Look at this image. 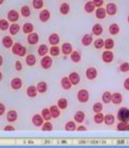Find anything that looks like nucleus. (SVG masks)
Instances as JSON below:
<instances>
[{
	"mask_svg": "<svg viewBox=\"0 0 129 148\" xmlns=\"http://www.w3.org/2000/svg\"><path fill=\"white\" fill-rule=\"evenodd\" d=\"M12 53L14 55H16L18 56H20V57H23L27 53V49L22 44L16 42V43L14 44V45L12 47Z\"/></svg>",
	"mask_w": 129,
	"mask_h": 148,
	"instance_id": "f257e3e1",
	"label": "nucleus"
},
{
	"mask_svg": "<svg viewBox=\"0 0 129 148\" xmlns=\"http://www.w3.org/2000/svg\"><path fill=\"white\" fill-rule=\"evenodd\" d=\"M117 119L119 121H129V109L127 108H121L117 112Z\"/></svg>",
	"mask_w": 129,
	"mask_h": 148,
	"instance_id": "f03ea898",
	"label": "nucleus"
},
{
	"mask_svg": "<svg viewBox=\"0 0 129 148\" xmlns=\"http://www.w3.org/2000/svg\"><path fill=\"white\" fill-rule=\"evenodd\" d=\"M77 100L81 103H86L89 99V92L87 90L81 89L77 92Z\"/></svg>",
	"mask_w": 129,
	"mask_h": 148,
	"instance_id": "7ed1b4c3",
	"label": "nucleus"
},
{
	"mask_svg": "<svg viewBox=\"0 0 129 148\" xmlns=\"http://www.w3.org/2000/svg\"><path fill=\"white\" fill-rule=\"evenodd\" d=\"M52 65V59L49 56H44L41 60V66L43 69L48 70L50 69Z\"/></svg>",
	"mask_w": 129,
	"mask_h": 148,
	"instance_id": "20e7f679",
	"label": "nucleus"
},
{
	"mask_svg": "<svg viewBox=\"0 0 129 148\" xmlns=\"http://www.w3.org/2000/svg\"><path fill=\"white\" fill-rule=\"evenodd\" d=\"M86 76L89 80H94L97 76V71L95 67H89L86 71Z\"/></svg>",
	"mask_w": 129,
	"mask_h": 148,
	"instance_id": "39448f33",
	"label": "nucleus"
},
{
	"mask_svg": "<svg viewBox=\"0 0 129 148\" xmlns=\"http://www.w3.org/2000/svg\"><path fill=\"white\" fill-rule=\"evenodd\" d=\"M27 40L29 45H36L39 41V34H36V33H31V34H28Z\"/></svg>",
	"mask_w": 129,
	"mask_h": 148,
	"instance_id": "423d86ee",
	"label": "nucleus"
},
{
	"mask_svg": "<svg viewBox=\"0 0 129 148\" xmlns=\"http://www.w3.org/2000/svg\"><path fill=\"white\" fill-rule=\"evenodd\" d=\"M102 59L104 62L111 63L114 59V53L109 50L104 51L102 54Z\"/></svg>",
	"mask_w": 129,
	"mask_h": 148,
	"instance_id": "0eeeda50",
	"label": "nucleus"
},
{
	"mask_svg": "<svg viewBox=\"0 0 129 148\" xmlns=\"http://www.w3.org/2000/svg\"><path fill=\"white\" fill-rule=\"evenodd\" d=\"M10 86H11L12 89L17 90L22 88V80L18 77L14 78L10 82Z\"/></svg>",
	"mask_w": 129,
	"mask_h": 148,
	"instance_id": "6e6552de",
	"label": "nucleus"
},
{
	"mask_svg": "<svg viewBox=\"0 0 129 148\" xmlns=\"http://www.w3.org/2000/svg\"><path fill=\"white\" fill-rule=\"evenodd\" d=\"M32 123L35 127H41L44 124V119L40 114H35L32 118Z\"/></svg>",
	"mask_w": 129,
	"mask_h": 148,
	"instance_id": "1a4fd4ad",
	"label": "nucleus"
},
{
	"mask_svg": "<svg viewBox=\"0 0 129 148\" xmlns=\"http://www.w3.org/2000/svg\"><path fill=\"white\" fill-rule=\"evenodd\" d=\"M106 13H107L108 15L114 16L117 14V5H116V4L111 2V3L107 4V5H106Z\"/></svg>",
	"mask_w": 129,
	"mask_h": 148,
	"instance_id": "9d476101",
	"label": "nucleus"
},
{
	"mask_svg": "<svg viewBox=\"0 0 129 148\" xmlns=\"http://www.w3.org/2000/svg\"><path fill=\"white\" fill-rule=\"evenodd\" d=\"M68 77H69L72 85H77V84L80 83V81H81V77L79 76V74L76 72L71 73Z\"/></svg>",
	"mask_w": 129,
	"mask_h": 148,
	"instance_id": "9b49d317",
	"label": "nucleus"
},
{
	"mask_svg": "<svg viewBox=\"0 0 129 148\" xmlns=\"http://www.w3.org/2000/svg\"><path fill=\"white\" fill-rule=\"evenodd\" d=\"M7 18L11 22H16L19 18V14L15 10H10L7 14Z\"/></svg>",
	"mask_w": 129,
	"mask_h": 148,
	"instance_id": "f8f14e48",
	"label": "nucleus"
},
{
	"mask_svg": "<svg viewBox=\"0 0 129 148\" xmlns=\"http://www.w3.org/2000/svg\"><path fill=\"white\" fill-rule=\"evenodd\" d=\"M61 51L63 54L66 56L70 55L72 52V46L69 42H66L64 43L61 46Z\"/></svg>",
	"mask_w": 129,
	"mask_h": 148,
	"instance_id": "ddd939ff",
	"label": "nucleus"
},
{
	"mask_svg": "<svg viewBox=\"0 0 129 148\" xmlns=\"http://www.w3.org/2000/svg\"><path fill=\"white\" fill-rule=\"evenodd\" d=\"M50 18V13L47 9L42 10L39 14V18L42 22H47Z\"/></svg>",
	"mask_w": 129,
	"mask_h": 148,
	"instance_id": "4468645a",
	"label": "nucleus"
},
{
	"mask_svg": "<svg viewBox=\"0 0 129 148\" xmlns=\"http://www.w3.org/2000/svg\"><path fill=\"white\" fill-rule=\"evenodd\" d=\"M2 45L5 47V48H10L14 45V41L11 39V37L9 36H6L3 37V39H2Z\"/></svg>",
	"mask_w": 129,
	"mask_h": 148,
	"instance_id": "2eb2a0df",
	"label": "nucleus"
},
{
	"mask_svg": "<svg viewBox=\"0 0 129 148\" xmlns=\"http://www.w3.org/2000/svg\"><path fill=\"white\" fill-rule=\"evenodd\" d=\"M18 119V113L14 110H9L7 113V120L9 122H14Z\"/></svg>",
	"mask_w": 129,
	"mask_h": 148,
	"instance_id": "dca6fc26",
	"label": "nucleus"
},
{
	"mask_svg": "<svg viewBox=\"0 0 129 148\" xmlns=\"http://www.w3.org/2000/svg\"><path fill=\"white\" fill-rule=\"evenodd\" d=\"M60 108L58 107V105H52L50 108V111L51 116L52 118L57 119L60 116Z\"/></svg>",
	"mask_w": 129,
	"mask_h": 148,
	"instance_id": "f3484780",
	"label": "nucleus"
},
{
	"mask_svg": "<svg viewBox=\"0 0 129 148\" xmlns=\"http://www.w3.org/2000/svg\"><path fill=\"white\" fill-rule=\"evenodd\" d=\"M60 84H61L63 89L66 90L70 89L72 85L69 77H63L60 80Z\"/></svg>",
	"mask_w": 129,
	"mask_h": 148,
	"instance_id": "a211bd4d",
	"label": "nucleus"
},
{
	"mask_svg": "<svg viewBox=\"0 0 129 148\" xmlns=\"http://www.w3.org/2000/svg\"><path fill=\"white\" fill-rule=\"evenodd\" d=\"M38 90L37 88L34 85H30L29 86L27 89V95L28 97L30 98H35L37 96L38 94Z\"/></svg>",
	"mask_w": 129,
	"mask_h": 148,
	"instance_id": "6ab92c4d",
	"label": "nucleus"
},
{
	"mask_svg": "<svg viewBox=\"0 0 129 148\" xmlns=\"http://www.w3.org/2000/svg\"><path fill=\"white\" fill-rule=\"evenodd\" d=\"M93 42V37L91 34H85L81 39L82 45L85 47H88Z\"/></svg>",
	"mask_w": 129,
	"mask_h": 148,
	"instance_id": "aec40b11",
	"label": "nucleus"
},
{
	"mask_svg": "<svg viewBox=\"0 0 129 148\" xmlns=\"http://www.w3.org/2000/svg\"><path fill=\"white\" fill-rule=\"evenodd\" d=\"M49 42L50 44L52 46L53 45H57L60 42V37H59L58 34H52L50 36H49Z\"/></svg>",
	"mask_w": 129,
	"mask_h": 148,
	"instance_id": "412c9836",
	"label": "nucleus"
},
{
	"mask_svg": "<svg viewBox=\"0 0 129 148\" xmlns=\"http://www.w3.org/2000/svg\"><path fill=\"white\" fill-rule=\"evenodd\" d=\"M74 119L77 123L81 124V123L84 122V119H85V113L81 110L77 111L74 116Z\"/></svg>",
	"mask_w": 129,
	"mask_h": 148,
	"instance_id": "4be33fe9",
	"label": "nucleus"
},
{
	"mask_svg": "<svg viewBox=\"0 0 129 148\" xmlns=\"http://www.w3.org/2000/svg\"><path fill=\"white\" fill-rule=\"evenodd\" d=\"M106 14H107V13H106V9L102 7L97 8V9L95 11L96 17L97 18H99V19H103V18H106Z\"/></svg>",
	"mask_w": 129,
	"mask_h": 148,
	"instance_id": "5701e85b",
	"label": "nucleus"
},
{
	"mask_svg": "<svg viewBox=\"0 0 129 148\" xmlns=\"http://www.w3.org/2000/svg\"><path fill=\"white\" fill-rule=\"evenodd\" d=\"M122 101V96L119 92H114L111 96V102L114 104H119Z\"/></svg>",
	"mask_w": 129,
	"mask_h": 148,
	"instance_id": "b1692460",
	"label": "nucleus"
},
{
	"mask_svg": "<svg viewBox=\"0 0 129 148\" xmlns=\"http://www.w3.org/2000/svg\"><path fill=\"white\" fill-rule=\"evenodd\" d=\"M84 10L88 14H92L95 10V5L92 1H89L84 5Z\"/></svg>",
	"mask_w": 129,
	"mask_h": 148,
	"instance_id": "393cba45",
	"label": "nucleus"
},
{
	"mask_svg": "<svg viewBox=\"0 0 129 148\" xmlns=\"http://www.w3.org/2000/svg\"><path fill=\"white\" fill-rule=\"evenodd\" d=\"M26 64H27L30 67H32V66H34L36 63V58H35V56L33 54H29L26 56Z\"/></svg>",
	"mask_w": 129,
	"mask_h": 148,
	"instance_id": "a878e982",
	"label": "nucleus"
},
{
	"mask_svg": "<svg viewBox=\"0 0 129 148\" xmlns=\"http://www.w3.org/2000/svg\"><path fill=\"white\" fill-rule=\"evenodd\" d=\"M22 30H23V32L25 34H30L31 33H33V31L34 26L32 23L27 22V23H25L23 25Z\"/></svg>",
	"mask_w": 129,
	"mask_h": 148,
	"instance_id": "bb28decb",
	"label": "nucleus"
},
{
	"mask_svg": "<svg viewBox=\"0 0 129 148\" xmlns=\"http://www.w3.org/2000/svg\"><path fill=\"white\" fill-rule=\"evenodd\" d=\"M92 33L95 36H100L103 32V28L100 24H95L93 27H92Z\"/></svg>",
	"mask_w": 129,
	"mask_h": 148,
	"instance_id": "cd10ccee",
	"label": "nucleus"
},
{
	"mask_svg": "<svg viewBox=\"0 0 129 148\" xmlns=\"http://www.w3.org/2000/svg\"><path fill=\"white\" fill-rule=\"evenodd\" d=\"M36 88L39 93H44L47 90V84L45 82H39L37 84Z\"/></svg>",
	"mask_w": 129,
	"mask_h": 148,
	"instance_id": "c85d7f7f",
	"label": "nucleus"
},
{
	"mask_svg": "<svg viewBox=\"0 0 129 148\" xmlns=\"http://www.w3.org/2000/svg\"><path fill=\"white\" fill-rule=\"evenodd\" d=\"M117 129L119 131H129V124L126 121H120L118 123Z\"/></svg>",
	"mask_w": 129,
	"mask_h": 148,
	"instance_id": "c756f323",
	"label": "nucleus"
},
{
	"mask_svg": "<svg viewBox=\"0 0 129 148\" xmlns=\"http://www.w3.org/2000/svg\"><path fill=\"white\" fill-rule=\"evenodd\" d=\"M109 34H110L111 35H117V34L119 32V25L116 23L111 24V25L109 26Z\"/></svg>",
	"mask_w": 129,
	"mask_h": 148,
	"instance_id": "7c9ffc66",
	"label": "nucleus"
},
{
	"mask_svg": "<svg viewBox=\"0 0 129 148\" xmlns=\"http://www.w3.org/2000/svg\"><path fill=\"white\" fill-rule=\"evenodd\" d=\"M48 51V47H47V45L42 44L38 48V53L40 56H44L47 55Z\"/></svg>",
	"mask_w": 129,
	"mask_h": 148,
	"instance_id": "2f4dec72",
	"label": "nucleus"
},
{
	"mask_svg": "<svg viewBox=\"0 0 129 148\" xmlns=\"http://www.w3.org/2000/svg\"><path fill=\"white\" fill-rule=\"evenodd\" d=\"M19 30H20V26L18 25V24L15 23V22L14 24H12L10 27H9V32L13 36L18 34Z\"/></svg>",
	"mask_w": 129,
	"mask_h": 148,
	"instance_id": "473e14b6",
	"label": "nucleus"
},
{
	"mask_svg": "<svg viewBox=\"0 0 129 148\" xmlns=\"http://www.w3.org/2000/svg\"><path fill=\"white\" fill-rule=\"evenodd\" d=\"M69 10H70V6L68 3H64L61 4L60 7V13L63 15H67V14H69Z\"/></svg>",
	"mask_w": 129,
	"mask_h": 148,
	"instance_id": "72a5a7b5",
	"label": "nucleus"
},
{
	"mask_svg": "<svg viewBox=\"0 0 129 148\" xmlns=\"http://www.w3.org/2000/svg\"><path fill=\"white\" fill-rule=\"evenodd\" d=\"M115 121L114 116L112 114H107L104 116V122L106 125H112Z\"/></svg>",
	"mask_w": 129,
	"mask_h": 148,
	"instance_id": "f704fd0d",
	"label": "nucleus"
},
{
	"mask_svg": "<svg viewBox=\"0 0 129 148\" xmlns=\"http://www.w3.org/2000/svg\"><path fill=\"white\" fill-rule=\"evenodd\" d=\"M41 116L45 121H50L52 119V116H51L50 111L48 108H44L41 111Z\"/></svg>",
	"mask_w": 129,
	"mask_h": 148,
	"instance_id": "c9c22d12",
	"label": "nucleus"
},
{
	"mask_svg": "<svg viewBox=\"0 0 129 148\" xmlns=\"http://www.w3.org/2000/svg\"><path fill=\"white\" fill-rule=\"evenodd\" d=\"M70 58L71 59H72V62L75 63L79 62L81 60V54L79 53L76 51H72V53L70 54Z\"/></svg>",
	"mask_w": 129,
	"mask_h": 148,
	"instance_id": "e433bc0d",
	"label": "nucleus"
},
{
	"mask_svg": "<svg viewBox=\"0 0 129 148\" xmlns=\"http://www.w3.org/2000/svg\"><path fill=\"white\" fill-rule=\"evenodd\" d=\"M57 105L60 110H64L68 106V101L65 98H61L58 101Z\"/></svg>",
	"mask_w": 129,
	"mask_h": 148,
	"instance_id": "4c0bfd02",
	"label": "nucleus"
},
{
	"mask_svg": "<svg viewBox=\"0 0 129 148\" xmlns=\"http://www.w3.org/2000/svg\"><path fill=\"white\" fill-rule=\"evenodd\" d=\"M76 128L77 127H76L75 122L73 121H69L65 125V130L67 131H75L76 130Z\"/></svg>",
	"mask_w": 129,
	"mask_h": 148,
	"instance_id": "58836bf2",
	"label": "nucleus"
},
{
	"mask_svg": "<svg viewBox=\"0 0 129 148\" xmlns=\"http://www.w3.org/2000/svg\"><path fill=\"white\" fill-rule=\"evenodd\" d=\"M111 96H112V94L109 91H106L103 94L102 96V100L105 104H109L111 101Z\"/></svg>",
	"mask_w": 129,
	"mask_h": 148,
	"instance_id": "ea45409f",
	"label": "nucleus"
},
{
	"mask_svg": "<svg viewBox=\"0 0 129 148\" xmlns=\"http://www.w3.org/2000/svg\"><path fill=\"white\" fill-rule=\"evenodd\" d=\"M104 115L102 113H96L95 116H94V121L96 124L97 125H100V124H102L104 121Z\"/></svg>",
	"mask_w": 129,
	"mask_h": 148,
	"instance_id": "a19ab883",
	"label": "nucleus"
},
{
	"mask_svg": "<svg viewBox=\"0 0 129 148\" xmlns=\"http://www.w3.org/2000/svg\"><path fill=\"white\" fill-rule=\"evenodd\" d=\"M21 14H22V16L25 17V18L30 16V14H31V12H30V9L29 6L24 5V6L22 7V8H21Z\"/></svg>",
	"mask_w": 129,
	"mask_h": 148,
	"instance_id": "79ce46f5",
	"label": "nucleus"
},
{
	"mask_svg": "<svg viewBox=\"0 0 129 148\" xmlns=\"http://www.w3.org/2000/svg\"><path fill=\"white\" fill-rule=\"evenodd\" d=\"M114 46V42L112 39H107L104 41V47L106 50H111L112 49Z\"/></svg>",
	"mask_w": 129,
	"mask_h": 148,
	"instance_id": "37998d69",
	"label": "nucleus"
},
{
	"mask_svg": "<svg viewBox=\"0 0 129 148\" xmlns=\"http://www.w3.org/2000/svg\"><path fill=\"white\" fill-rule=\"evenodd\" d=\"M50 53L52 56H58L60 54V48L57 45H53L50 49Z\"/></svg>",
	"mask_w": 129,
	"mask_h": 148,
	"instance_id": "c03bdc74",
	"label": "nucleus"
},
{
	"mask_svg": "<svg viewBox=\"0 0 129 148\" xmlns=\"http://www.w3.org/2000/svg\"><path fill=\"white\" fill-rule=\"evenodd\" d=\"M52 129H53V126L52 123L50 122V121H46V122L42 125L41 130L43 131H52Z\"/></svg>",
	"mask_w": 129,
	"mask_h": 148,
	"instance_id": "a18cd8bd",
	"label": "nucleus"
},
{
	"mask_svg": "<svg viewBox=\"0 0 129 148\" xmlns=\"http://www.w3.org/2000/svg\"><path fill=\"white\" fill-rule=\"evenodd\" d=\"M33 6L36 10H39L44 6V1L43 0H33Z\"/></svg>",
	"mask_w": 129,
	"mask_h": 148,
	"instance_id": "49530a36",
	"label": "nucleus"
},
{
	"mask_svg": "<svg viewBox=\"0 0 129 148\" xmlns=\"http://www.w3.org/2000/svg\"><path fill=\"white\" fill-rule=\"evenodd\" d=\"M103 109V107L102 103L100 102H97L93 105V108H92V110L94 111V113H100L101 111Z\"/></svg>",
	"mask_w": 129,
	"mask_h": 148,
	"instance_id": "de8ad7c7",
	"label": "nucleus"
},
{
	"mask_svg": "<svg viewBox=\"0 0 129 148\" xmlns=\"http://www.w3.org/2000/svg\"><path fill=\"white\" fill-rule=\"evenodd\" d=\"M10 25H9V23L7 20L5 19H1L0 20V30H7V29H9Z\"/></svg>",
	"mask_w": 129,
	"mask_h": 148,
	"instance_id": "09e8293b",
	"label": "nucleus"
},
{
	"mask_svg": "<svg viewBox=\"0 0 129 148\" xmlns=\"http://www.w3.org/2000/svg\"><path fill=\"white\" fill-rule=\"evenodd\" d=\"M94 45L95 48L100 49L104 47V40L102 39H97L94 42Z\"/></svg>",
	"mask_w": 129,
	"mask_h": 148,
	"instance_id": "8fccbe9b",
	"label": "nucleus"
},
{
	"mask_svg": "<svg viewBox=\"0 0 129 148\" xmlns=\"http://www.w3.org/2000/svg\"><path fill=\"white\" fill-rule=\"evenodd\" d=\"M119 70L122 73H127L129 71V63L127 62L122 63L119 66Z\"/></svg>",
	"mask_w": 129,
	"mask_h": 148,
	"instance_id": "3c124183",
	"label": "nucleus"
},
{
	"mask_svg": "<svg viewBox=\"0 0 129 148\" xmlns=\"http://www.w3.org/2000/svg\"><path fill=\"white\" fill-rule=\"evenodd\" d=\"M15 68L17 71H22V68H23V66H22V62L20 61H16L15 63Z\"/></svg>",
	"mask_w": 129,
	"mask_h": 148,
	"instance_id": "603ef678",
	"label": "nucleus"
},
{
	"mask_svg": "<svg viewBox=\"0 0 129 148\" xmlns=\"http://www.w3.org/2000/svg\"><path fill=\"white\" fill-rule=\"evenodd\" d=\"M92 2H94L95 7L100 8L103 5V0H92Z\"/></svg>",
	"mask_w": 129,
	"mask_h": 148,
	"instance_id": "864d4df0",
	"label": "nucleus"
},
{
	"mask_svg": "<svg viewBox=\"0 0 129 148\" xmlns=\"http://www.w3.org/2000/svg\"><path fill=\"white\" fill-rule=\"evenodd\" d=\"M15 127L12 125H7L4 127V130L5 131H14L15 130Z\"/></svg>",
	"mask_w": 129,
	"mask_h": 148,
	"instance_id": "5fc2aeb1",
	"label": "nucleus"
},
{
	"mask_svg": "<svg viewBox=\"0 0 129 148\" xmlns=\"http://www.w3.org/2000/svg\"><path fill=\"white\" fill-rule=\"evenodd\" d=\"M5 110H6V108H5V106L4 105V104L0 103V116H2L5 113Z\"/></svg>",
	"mask_w": 129,
	"mask_h": 148,
	"instance_id": "6e6d98bb",
	"label": "nucleus"
},
{
	"mask_svg": "<svg viewBox=\"0 0 129 148\" xmlns=\"http://www.w3.org/2000/svg\"><path fill=\"white\" fill-rule=\"evenodd\" d=\"M123 87H124V88L126 90L129 91V78H127V79L125 80L124 83H123Z\"/></svg>",
	"mask_w": 129,
	"mask_h": 148,
	"instance_id": "4d7b16f0",
	"label": "nucleus"
},
{
	"mask_svg": "<svg viewBox=\"0 0 129 148\" xmlns=\"http://www.w3.org/2000/svg\"><path fill=\"white\" fill-rule=\"evenodd\" d=\"M76 130L77 131H86V127L83 126V125H80V126H78L76 128Z\"/></svg>",
	"mask_w": 129,
	"mask_h": 148,
	"instance_id": "13d9d810",
	"label": "nucleus"
},
{
	"mask_svg": "<svg viewBox=\"0 0 129 148\" xmlns=\"http://www.w3.org/2000/svg\"><path fill=\"white\" fill-rule=\"evenodd\" d=\"M3 64V57L0 55V67Z\"/></svg>",
	"mask_w": 129,
	"mask_h": 148,
	"instance_id": "bf43d9fd",
	"label": "nucleus"
},
{
	"mask_svg": "<svg viewBox=\"0 0 129 148\" xmlns=\"http://www.w3.org/2000/svg\"><path fill=\"white\" fill-rule=\"evenodd\" d=\"M2 78H3V75H2V72H0V82L2 80Z\"/></svg>",
	"mask_w": 129,
	"mask_h": 148,
	"instance_id": "052dcab7",
	"label": "nucleus"
},
{
	"mask_svg": "<svg viewBox=\"0 0 129 148\" xmlns=\"http://www.w3.org/2000/svg\"><path fill=\"white\" fill-rule=\"evenodd\" d=\"M4 1H5V0H0V5H2V4H3Z\"/></svg>",
	"mask_w": 129,
	"mask_h": 148,
	"instance_id": "680f3d73",
	"label": "nucleus"
},
{
	"mask_svg": "<svg viewBox=\"0 0 129 148\" xmlns=\"http://www.w3.org/2000/svg\"><path fill=\"white\" fill-rule=\"evenodd\" d=\"M128 23H129V15H128Z\"/></svg>",
	"mask_w": 129,
	"mask_h": 148,
	"instance_id": "e2e57ef3",
	"label": "nucleus"
}]
</instances>
